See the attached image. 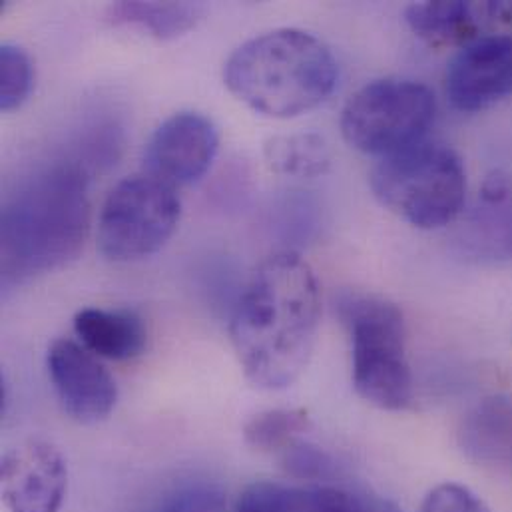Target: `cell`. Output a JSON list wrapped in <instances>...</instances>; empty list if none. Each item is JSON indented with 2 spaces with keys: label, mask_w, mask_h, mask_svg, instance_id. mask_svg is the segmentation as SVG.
Here are the masks:
<instances>
[{
  "label": "cell",
  "mask_w": 512,
  "mask_h": 512,
  "mask_svg": "<svg viewBox=\"0 0 512 512\" xmlns=\"http://www.w3.org/2000/svg\"><path fill=\"white\" fill-rule=\"evenodd\" d=\"M445 90L461 112H481L512 94V36L489 34L467 42L451 60Z\"/></svg>",
  "instance_id": "cell-11"
},
{
  "label": "cell",
  "mask_w": 512,
  "mask_h": 512,
  "mask_svg": "<svg viewBox=\"0 0 512 512\" xmlns=\"http://www.w3.org/2000/svg\"><path fill=\"white\" fill-rule=\"evenodd\" d=\"M34 68L32 60L16 44L0 46V110L12 112L20 108L32 92Z\"/></svg>",
  "instance_id": "cell-20"
},
{
  "label": "cell",
  "mask_w": 512,
  "mask_h": 512,
  "mask_svg": "<svg viewBox=\"0 0 512 512\" xmlns=\"http://www.w3.org/2000/svg\"><path fill=\"white\" fill-rule=\"evenodd\" d=\"M421 512H491L485 501L469 487L459 483H443L435 487L423 501Z\"/></svg>",
  "instance_id": "cell-23"
},
{
  "label": "cell",
  "mask_w": 512,
  "mask_h": 512,
  "mask_svg": "<svg viewBox=\"0 0 512 512\" xmlns=\"http://www.w3.org/2000/svg\"><path fill=\"white\" fill-rule=\"evenodd\" d=\"M319 317V281L303 257L281 250L259 261L230 321L248 381L265 391L293 385L311 361Z\"/></svg>",
  "instance_id": "cell-1"
},
{
  "label": "cell",
  "mask_w": 512,
  "mask_h": 512,
  "mask_svg": "<svg viewBox=\"0 0 512 512\" xmlns=\"http://www.w3.org/2000/svg\"><path fill=\"white\" fill-rule=\"evenodd\" d=\"M182 202L174 186L142 172L116 184L98 218V248L110 261H140L174 236Z\"/></svg>",
  "instance_id": "cell-7"
},
{
  "label": "cell",
  "mask_w": 512,
  "mask_h": 512,
  "mask_svg": "<svg viewBox=\"0 0 512 512\" xmlns=\"http://www.w3.org/2000/svg\"><path fill=\"white\" fill-rule=\"evenodd\" d=\"M461 244L473 257L511 259L512 200L497 206L483 204L465 224Z\"/></svg>",
  "instance_id": "cell-18"
},
{
  "label": "cell",
  "mask_w": 512,
  "mask_h": 512,
  "mask_svg": "<svg viewBox=\"0 0 512 512\" xmlns=\"http://www.w3.org/2000/svg\"><path fill=\"white\" fill-rule=\"evenodd\" d=\"M435 110L433 90L419 80H373L347 100L341 134L351 148L383 158L423 142Z\"/></svg>",
  "instance_id": "cell-6"
},
{
  "label": "cell",
  "mask_w": 512,
  "mask_h": 512,
  "mask_svg": "<svg viewBox=\"0 0 512 512\" xmlns=\"http://www.w3.org/2000/svg\"><path fill=\"white\" fill-rule=\"evenodd\" d=\"M481 200L483 204H505L512 200V182L511 176H507L501 170H495L493 174H489L481 186Z\"/></svg>",
  "instance_id": "cell-24"
},
{
  "label": "cell",
  "mask_w": 512,
  "mask_h": 512,
  "mask_svg": "<svg viewBox=\"0 0 512 512\" xmlns=\"http://www.w3.org/2000/svg\"><path fill=\"white\" fill-rule=\"evenodd\" d=\"M220 150L216 124L200 112L166 118L144 150V172L174 186H190L206 176Z\"/></svg>",
  "instance_id": "cell-8"
},
{
  "label": "cell",
  "mask_w": 512,
  "mask_h": 512,
  "mask_svg": "<svg viewBox=\"0 0 512 512\" xmlns=\"http://www.w3.org/2000/svg\"><path fill=\"white\" fill-rule=\"evenodd\" d=\"M309 427L311 419L305 409H269L257 413L246 423L244 439L259 453L279 455L309 431Z\"/></svg>",
  "instance_id": "cell-19"
},
{
  "label": "cell",
  "mask_w": 512,
  "mask_h": 512,
  "mask_svg": "<svg viewBox=\"0 0 512 512\" xmlns=\"http://www.w3.org/2000/svg\"><path fill=\"white\" fill-rule=\"evenodd\" d=\"M90 232L88 176L52 164L14 192L0 216L2 283L10 287L76 259Z\"/></svg>",
  "instance_id": "cell-2"
},
{
  "label": "cell",
  "mask_w": 512,
  "mask_h": 512,
  "mask_svg": "<svg viewBox=\"0 0 512 512\" xmlns=\"http://www.w3.org/2000/svg\"><path fill=\"white\" fill-rule=\"evenodd\" d=\"M505 10L501 2H487L481 6L459 0L415 2L403 12L407 26L419 38L433 46H445L453 42H471L477 36V28L487 20L483 16H497Z\"/></svg>",
  "instance_id": "cell-15"
},
{
  "label": "cell",
  "mask_w": 512,
  "mask_h": 512,
  "mask_svg": "<svg viewBox=\"0 0 512 512\" xmlns=\"http://www.w3.org/2000/svg\"><path fill=\"white\" fill-rule=\"evenodd\" d=\"M74 333L90 353L108 361H130L148 343L144 321L130 309H80L74 315Z\"/></svg>",
  "instance_id": "cell-14"
},
{
  "label": "cell",
  "mask_w": 512,
  "mask_h": 512,
  "mask_svg": "<svg viewBox=\"0 0 512 512\" xmlns=\"http://www.w3.org/2000/svg\"><path fill=\"white\" fill-rule=\"evenodd\" d=\"M150 512H228V503L220 487L190 483L164 495Z\"/></svg>",
  "instance_id": "cell-22"
},
{
  "label": "cell",
  "mask_w": 512,
  "mask_h": 512,
  "mask_svg": "<svg viewBox=\"0 0 512 512\" xmlns=\"http://www.w3.org/2000/svg\"><path fill=\"white\" fill-rule=\"evenodd\" d=\"M281 469L299 481H329L339 473L337 461L317 445L293 441L279 453Z\"/></svg>",
  "instance_id": "cell-21"
},
{
  "label": "cell",
  "mask_w": 512,
  "mask_h": 512,
  "mask_svg": "<svg viewBox=\"0 0 512 512\" xmlns=\"http://www.w3.org/2000/svg\"><path fill=\"white\" fill-rule=\"evenodd\" d=\"M335 309L351 337L353 387L385 411H403L413 401L403 311L385 297L345 293Z\"/></svg>",
  "instance_id": "cell-5"
},
{
  "label": "cell",
  "mask_w": 512,
  "mask_h": 512,
  "mask_svg": "<svg viewBox=\"0 0 512 512\" xmlns=\"http://www.w3.org/2000/svg\"><path fill=\"white\" fill-rule=\"evenodd\" d=\"M375 198L419 230L449 226L463 212L467 174L459 154L439 142H419L383 156L369 176Z\"/></svg>",
  "instance_id": "cell-4"
},
{
  "label": "cell",
  "mask_w": 512,
  "mask_h": 512,
  "mask_svg": "<svg viewBox=\"0 0 512 512\" xmlns=\"http://www.w3.org/2000/svg\"><path fill=\"white\" fill-rule=\"evenodd\" d=\"M363 495L329 485H283L257 481L248 485L232 512H359Z\"/></svg>",
  "instance_id": "cell-13"
},
{
  "label": "cell",
  "mask_w": 512,
  "mask_h": 512,
  "mask_svg": "<svg viewBox=\"0 0 512 512\" xmlns=\"http://www.w3.org/2000/svg\"><path fill=\"white\" fill-rule=\"evenodd\" d=\"M337 60L329 46L299 28H275L238 46L226 66L228 90L267 118H295L335 90Z\"/></svg>",
  "instance_id": "cell-3"
},
{
  "label": "cell",
  "mask_w": 512,
  "mask_h": 512,
  "mask_svg": "<svg viewBox=\"0 0 512 512\" xmlns=\"http://www.w3.org/2000/svg\"><path fill=\"white\" fill-rule=\"evenodd\" d=\"M359 512H401L393 503L377 499V497H363V507Z\"/></svg>",
  "instance_id": "cell-25"
},
{
  "label": "cell",
  "mask_w": 512,
  "mask_h": 512,
  "mask_svg": "<svg viewBox=\"0 0 512 512\" xmlns=\"http://www.w3.org/2000/svg\"><path fill=\"white\" fill-rule=\"evenodd\" d=\"M202 12L204 6L198 2L120 0L108 6V20L112 24L138 26L160 40H170L192 30Z\"/></svg>",
  "instance_id": "cell-16"
},
{
  "label": "cell",
  "mask_w": 512,
  "mask_h": 512,
  "mask_svg": "<svg viewBox=\"0 0 512 512\" xmlns=\"http://www.w3.org/2000/svg\"><path fill=\"white\" fill-rule=\"evenodd\" d=\"M8 512H60L68 493V465L58 447L28 439L10 449L0 467Z\"/></svg>",
  "instance_id": "cell-10"
},
{
  "label": "cell",
  "mask_w": 512,
  "mask_h": 512,
  "mask_svg": "<svg viewBox=\"0 0 512 512\" xmlns=\"http://www.w3.org/2000/svg\"><path fill=\"white\" fill-rule=\"evenodd\" d=\"M265 160L281 176L315 178L329 170L331 150L319 134L299 132L267 140Z\"/></svg>",
  "instance_id": "cell-17"
},
{
  "label": "cell",
  "mask_w": 512,
  "mask_h": 512,
  "mask_svg": "<svg viewBox=\"0 0 512 512\" xmlns=\"http://www.w3.org/2000/svg\"><path fill=\"white\" fill-rule=\"evenodd\" d=\"M459 445L475 463L512 473V395L479 401L461 423Z\"/></svg>",
  "instance_id": "cell-12"
},
{
  "label": "cell",
  "mask_w": 512,
  "mask_h": 512,
  "mask_svg": "<svg viewBox=\"0 0 512 512\" xmlns=\"http://www.w3.org/2000/svg\"><path fill=\"white\" fill-rule=\"evenodd\" d=\"M46 367L64 413L82 425L106 421L116 407L118 387L100 357L80 341L56 339L46 353Z\"/></svg>",
  "instance_id": "cell-9"
}]
</instances>
